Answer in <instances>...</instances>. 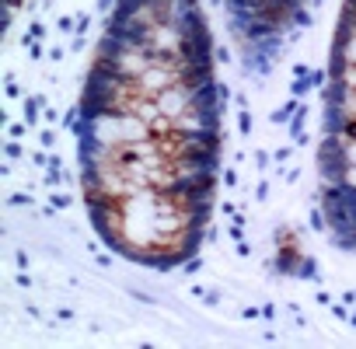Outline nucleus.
<instances>
[{
	"instance_id": "27",
	"label": "nucleus",
	"mask_w": 356,
	"mask_h": 349,
	"mask_svg": "<svg viewBox=\"0 0 356 349\" xmlns=\"http://www.w3.org/2000/svg\"><path fill=\"white\" fill-rule=\"evenodd\" d=\"M189 293H193V297H200V304H203V300H207V293H210V290H207V286H203V283H189Z\"/></svg>"
},
{
	"instance_id": "4",
	"label": "nucleus",
	"mask_w": 356,
	"mask_h": 349,
	"mask_svg": "<svg viewBox=\"0 0 356 349\" xmlns=\"http://www.w3.org/2000/svg\"><path fill=\"white\" fill-rule=\"evenodd\" d=\"M8 210H39V200H35V193L29 189V193H8Z\"/></svg>"
},
{
	"instance_id": "29",
	"label": "nucleus",
	"mask_w": 356,
	"mask_h": 349,
	"mask_svg": "<svg viewBox=\"0 0 356 349\" xmlns=\"http://www.w3.org/2000/svg\"><path fill=\"white\" fill-rule=\"evenodd\" d=\"M234 105H238V108H252V102H248V91H238V95H234Z\"/></svg>"
},
{
	"instance_id": "20",
	"label": "nucleus",
	"mask_w": 356,
	"mask_h": 349,
	"mask_svg": "<svg viewBox=\"0 0 356 349\" xmlns=\"http://www.w3.org/2000/svg\"><path fill=\"white\" fill-rule=\"evenodd\" d=\"M56 318H60L63 325H74V321H77V311H74L70 304H56Z\"/></svg>"
},
{
	"instance_id": "21",
	"label": "nucleus",
	"mask_w": 356,
	"mask_h": 349,
	"mask_svg": "<svg viewBox=\"0 0 356 349\" xmlns=\"http://www.w3.org/2000/svg\"><path fill=\"white\" fill-rule=\"evenodd\" d=\"M276 318H280V307H276L273 300H262V321H266V325H273Z\"/></svg>"
},
{
	"instance_id": "18",
	"label": "nucleus",
	"mask_w": 356,
	"mask_h": 349,
	"mask_svg": "<svg viewBox=\"0 0 356 349\" xmlns=\"http://www.w3.org/2000/svg\"><path fill=\"white\" fill-rule=\"evenodd\" d=\"M238 314H241L245 321H262V300H259V304H245Z\"/></svg>"
},
{
	"instance_id": "30",
	"label": "nucleus",
	"mask_w": 356,
	"mask_h": 349,
	"mask_svg": "<svg viewBox=\"0 0 356 349\" xmlns=\"http://www.w3.org/2000/svg\"><path fill=\"white\" fill-rule=\"evenodd\" d=\"M339 300H342V304H349V307H356V290H342V293H339Z\"/></svg>"
},
{
	"instance_id": "22",
	"label": "nucleus",
	"mask_w": 356,
	"mask_h": 349,
	"mask_svg": "<svg viewBox=\"0 0 356 349\" xmlns=\"http://www.w3.org/2000/svg\"><path fill=\"white\" fill-rule=\"evenodd\" d=\"M300 174H304V171H300L297 164H290V168H286V174H283V182H286V189H293V186L300 182Z\"/></svg>"
},
{
	"instance_id": "19",
	"label": "nucleus",
	"mask_w": 356,
	"mask_h": 349,
	"mask_svg": "<svg viewBox=\"0 0 356 349\" xmlns=\"http://www.w3.org/2000/svg\"><path fill=\"white\" fill-rule=\"evenodd\" d=\"M29 129H32V126H29L25 119H22V122H8V136H15V140H25Z\"/></svg>"
},
{
	"instance_id": "26",
	"label": "nucleus",
	"mask_w": 356,
	"mask_h": 349,
	"mask_svg": "<svg viewBox=\"0 0 356 349\" xmlns=\"http://www.w3.org/2000/svg\"><path fill=\"white\" fill-rule=\"evenodd\" d=\"M220 213H224L227 220H231V217H238V203H231V200H224V203H220Z\"/></svg>"
},
{
	"instance_id": "14",
	"label": "nucleus",
	"mask_w": 356,
	"mask_h": 349,
	"mask_svg": "<svg viewBox=\"0 0 356 349\" xmlns=\"http://www.w3.org/2000/svg\"><path fill=\"white\" fill-rule=\"evenodd\" d=\"M293 150H297V143L290 140V143H283V147H276V150H273V161H276L280 168H290V157H293Z\"/></svg>"
},
{
	"instance_id": "24",
	"label": "nucleus",
	"mask_w": 356,
	"mask_h": 349,
	"mask_svg": "<svg viewBox=\"0 0 356 349\" xmlns=\"http://www.w3.org/2000/svg\"><path fill=\"white\" fill-rule=\"evenodd\" d=\"M314 304H318V307H332V304H335V297H332V293L321 286V290L314 293Z\"/></svg>"
},
{
	"instance_id": "17",
	"label": "nucleus",
	"mask_w": 356,
	"mask_h": 349,
	"mask_svg": "<svg viewBox=\"0 0 356 349\" xmlns=\"http://www.w3.org/2000/svg\"><path fill=\"white\" fill-rule=\"evenodd\" d=\"M15 266H18V269H32L29 248H25V245H18V241H15Z\"/></svg>"
},
{
	"instance_id": "8",
	"label": "nucleus",
	"mask_w": 356,
	"mask_h": 349,
	"mask_svg": "<svg viewBox=\"0 0 356 349\" xmlns=\"http://www.w3.org/2000/svg\"><path fill=\"white\" fill-rule=\"evenodd\" d=\"M252 200H255V203H269V200H273V179H269V174H259V179H255Z\"/></svg>"
},
{
	"instance_id": "25",
	"label": "nucleus",
	"mask_w": 356,
	"mask_h": 349,
	"mask_svg": "<svg viewBox=\"0 0 356 349\" xmlns=\"http://www.w3.org/2000/svg\"><path fill=\"white\" fill-rule=\"evenodd\" d=\"M4 95H8V98H15V102H18V98H22V95H25V91H22V84H18V81H8V88H4Z\"/></svg>"
},
{
	"instance_id": "9",
	"label": "nucleus",
	"mask_w": 356,
	"mask_h": 349,
	"mask_svg": "<svg viewBox=\"0 0 356 349\" xmlns=\"http://www.w3.org/2000/svg\"><path fill=\"white\" fill-rule=\"evenodd\" d=\"M32 133H35L39 147H46V150H56V143H60V136H56L60 129H56V126H46V129L39 126V129H32Z\"/></svg>"
},
{
	"instance_id": "6",
	"label": "nucleus",
	"mask_w": 356,
	"mask_h": 349,
	"mask_svg": "<svg viewBox=\"0 0 356 349\" xmlns=\"http://www.w3.org/2000/svg\"><path fill=\"white\" fill-rule=\"evenodd\" d=\"M332 81H339V84H346V88H353L356 91V67H349V63H339V60H332Z\"/></svg>"
},
{
	"instance_id": "16",
	"label": "nucleus",
	"mask_w": 356,
	"mask_h": 349,
	"mask_svg": "<svg viewBox=\"0 0 356 349\" xmlns=\"http://www.w3.org/2000/svg\"><path fill=\"white\" fill-rule=\"evenodd\" d=\"M49 203H56V206H60V210L67 213V210H74V203H77V200H74V193H63V189H53V193H49Z\"/></svg>"
},
{
	"instance_id": "23",
	"label": "nucleus",
	"mask_w": 356,
	"mask_h": 349,
	"mask_svg": "<svg viewBox=\"0 0 356 349\" xmlns=\"http://www.w3.org/2000/svg\"><path fill=\"white\" fill-rule=\"evenodd\" d=\"M220 241H224V231H220L217 224H210V227H207V245H220Z\"/></svg>"
},
{
	"instance_id": "1",
	"label": "nucleus",
	"mask_w": 356,
	"mask_h": 349,
	"mask_svg": "<svg viewBox=\"0 0 356 349\" xmlns=\"http://www.w3.org/2000/svg\"><path fill=\"white\" fill-rule=\"evenodd\" d=\"M196 95H200V88H196V84L178 81V84H171L168 91H161V95H157V108H161V115L178 119L182 112H189V108L196 105Z\"/></svg>"
},
{
	"instance_id": "7",
	"label": "nucleus",
	"mask_w": 356,
	"mask_h": 349,
	"mask_svg": "<svg viewBox=\"0 0 356 349\" xmlns=\"http://www.w3.org/2000/svg\"><path fill=\"white\" fill-rule=\"evenodd\" d=\"M252 164H255V174H269L273 171V150H266V147H255L252 150Z\"/></svg>"
},
{
	"instance_id": "10",
	"label": "nucleus",
	"mask_w": 356,
	"mask_h": 349,
	"mask_svg": "<svg viewBox=\"0 0 356 349\" xmlns=\"http://www.w3.org/2000/svg\"><path fill=\"white\" fill-rule=\"evenodd\" d=\"M29 154H25V147H22V140H15V136H8V143H4V161H25Z\"/></svg>"
},
{
	"instance_id": "2",
	"label": "nucleus",
	"mask_w": 356,
	"mask_h": 349,
	"mask_svg": "<svg viewBox=\"0 0 356 349\" xmlns=\"http://www.w3.org/2000/svg\"><path fill=\"white\" fill-rule=\"evenodd\" d=\"M335 60L356 67V35H335Z\"/></svg>"
},
{
	"instance_id": "31",
	"label": "nucleus",
	"mask_w": 356,
	"mask_h": 349,
	"mask_svg": "<svg viewBox=\"0 0 356 349\" xmlns=\"http://www.w3.org/2000/svg\"><path fill=\"white\" fill-rule=\"evenodd\" d=\"M217 63H231V49L227 46H217Z\"/></svg>"
},
{
	"instance_id": "32",
	"label": "nucleus",
	"mask_w": 356,
	"mask_h": 349,
	"mask_svg": "<svg viewBox=\"0 0 356 349\" xmlns=\"http://www.w3.org/2000/svg\"><path fill=\"white\" fill-rule=\"evenodd\" d=\"M349 328H356V311H349Z\"/></svg>"
},
{
	"instance_id": "11",
	"label": "nucleus",
	"mask_w": 356,
	"mask_h": 349,
	"mask_svg": "<svg viewBox=\"0 0 356 349\" xmlns=\"http://www.w3.org/2000/svg\"><path fill=\"white\" fill-rule=\"evenodd\" d=\"M335 186H342V189H353V193H356V164H342V168H339Z\"/></svg>"
},
{
	"instance_id": "28",
	"label": "nucleus",
	"mask_w": 356,
	"mask_h": 349,
	"mask_svg": "<svg viewBox=\"0 0 356 349\" xmlns=\"http://www.w3.org/2000/svg\"><path fill=\"white\" fill-rule=\"evenodd\" d=\"M63 56H67V49H63V46H49V60H53V63H60Z\"/></svg>"
},
{
	"instance_id": "13",
	"label": "nucleus",
	"mask_w": 356,
	"mask_h": 349,
	"mask_svg": "<svg viewBox=\"0 0 356 349\" xmlns=\"http://www.w3.org/2000/svg\"><path fill=\"white\" fill-rule=\"evenodd\" d=\"M252 129H255L252 108H238V136H252Z\"/></svg>"
},
{
	"instance_id": "5",
	"label": "nucleus",
	"mask_w": 356,
	"mask_h": 349,
	"mask_svg": "<svg viewBox=\"0 0 356 349\" xmlns=\"http://www.w3.org/2000/svg\"><path fill=\"white\" fill-rule=\"evenodd\" d=\"M339 35H356V0H346L342 18H339Z\"/></svg>"
},
{
	"instance_id": "15",
	"label": "nucleus",
	"mask_w": 356,
	"mask_h": 349,
	"mask_svg": "<svg viewBox=\"0 0 356 349\" xmlns=\"http://www.w3.org/2000/svg\"><path fill=\"white\" fill-rule=\"evenodd\" d=\"M49 154H53V150H46V147L32 150V154H29V164H32V171H46V168H49Z\"/></svg>"
},
{
	"instance_id": "12",
	"label": "nucleus",
	"mask_w": 356,
	"mask_h": 349,
	"mask_svg": "<svg viewBox=\"0 0 356 349\" xmlns=\"http://www.w3.org/2000/svg\"><path fill=\"white\" fill-rule=\"evenodd\" d=\"M178 273H182V279H196L203 273V255H193L189 262H182V269H178Z\"/></svg>"
},
{
	"instance_id": "3",
	"label": "nucleus",
	"mask_w": 356,
	"mask_h": 349,
	"mask_svg": "<svg viewBox=\"0 0 356 349\" xmlns=\"http://www.w3.org/2000/svg\"><path fill=\"white\" fill-rule=\"evenodd\" d=\"M220 186L224 189H231V193H241L245 189V179H241V164H227V168H220Z\"/></svg>"
}]
</instances>
